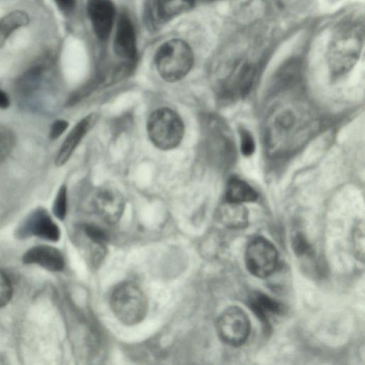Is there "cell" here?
<instances>
[{
  "instance_id": "obj_1",
  "label": "cell",
  "mask_w": 365,
  "mask_h": 365,
  "mask_svg": "<svg viewBox=\"0 0 365 365\" xmlns=\"http://www.w3.org/2000/svg\"><path fill=\"white\" fill-rule=\"evenodd\" d=\"M364 23L349 19L340 23L329 40L327 59L333 77L348 73L358 61L364 45Z\"/></svg>"
},
{
  "instance_id": "obj_2",
  "label": "cell",
  "mask_w": 365,
  "mask_h": 365,
  "mask_svg": "<svg viewBox=\"0 0 365 365\" xmlns=\"http://www.w3.org/2000/svg\"><path fill=\"white\" fill-rule=\"evenodd\" d=\"M309 123L294 108L282 107L275 110L266 128L265 141L269 151L278 155L292 151L309 135Z\"/></svg>"
},
{
  "instance_id": "obj_3",
  "label": "cell",
  "mask_w": 365,
  "mask_h": 365,
  "mask_svg": "<svg viewBox=\"0 0 365 365\" xmlns=\"http://www.w3.org/2000/svg\"><path fill=\"white\" fill-rule=\"evenodd\" d=\"M194 61L192 48L182 39L173 38L163 43L156 51L155 63L160 77L174 83L183 78Z\"/></svg>"
},
{
  "instance_id": "obj_4",
  "label": "cell",
  "mask_w": 365,
  "mask_h": 365,
  "mask_svg": "<svg viewBox=\"0 0 365 365\" xmlns=\"http://www.w3.org/2000/svg\"><path fill=\"white\" fill-rule=\"evenodd\" d=\"M147 132L152 143L158 149L169 150L182 140L185 126L180 116L173 110L159 108L148 117Z\"/></svg>"
},
{
  "instance_id": "obj_5",
  "label": "cell",
  "mask_w": 365,
  "mask_h": 365,
  "mask_svg": "<svg viewBox=\"0 0 365 365\" xmlns=\"http://www.w3.org/2000/svg\"><path fill=\"white\" fill-rule=\"evenodd\" d=\"M110 307L122 323L134 325L145 318L148 311V301L137 284L125 282L113 289L110 296Z\"/></svg>"
},
{
  "instance_id": "obj_6",
  "label": "cell",
  "mask_w": 365,
  "mask_h": 365,
  "mask_svg": "<svg viewBox=\"0 0 365 365\" xmlns=\"http://www.w3.org/2000/svg\"><path fill=\"white\" fill-rule=\"evenodd\" d=\"M206 127V140L212 158L220 167H230L236 158V146L229 127L216 116L207 118Z\"/></svg>"
},
{
  "instance_id": "obj_7",
  "label": "cell",
  "mask_w": 365,
  "mask_h": 365,
  "mask_svg": "<svg viewBox=\"0 0 365 365\" xmlns=\"http://www.w3.org/2000/svg\"><path fill=\"white\" fill-rule=\"evenodd\" d=\"M258 75L259 67L257 63L247 60L236 62L221 83V98L225 101L244 98L253 88Z\"/></svg>"
},
{
  "instance_id": "obj_8",
  "label": "cell",
  "mask_w": 365,
  "mask_h": 365,
  "mask_svg": "<svg viewBox=\"0 0 365 365\" xmlns=\"http://www.w3.org/2000/svg\"><path fill=\"white\" fill-rule=\"evenodd\" d=\"M245 262L248 271L258 278H266L272 274L278 264V252L268 240L257 237L247 245Z\"/></svg>"
},
{
  "instance_id": "obj_9",
  "label": "cell",
  "mask_w": 365,
  "mask_h": 365,
  "mask_svg": "<svg viewBox=\"0 0 365 365\" xmlns=\"http://www.w3.org/2000/svg\"><path fill=\"white\" fill-rule=\"evenodd\" d=\"M216 329L221 340L231 346H240L250 333V322L247 314L240 308L232 306L219 316Z\"/></svg>"
},
{
  "instance_id": "obj_10",
  "label": "cell",
  "mask_w": 365,
  "mask_h": 365,
  "mask_svg": "<svg viewBox=\"0 0 365 365\" xmlns=\"http://www.w3.org/2000/svg\"><path fill=\"white\" fill-rule=\"evenodd\" d=\"M60 234L58 226L42 207L31 211L19 224L15 232L18 239L34 236L50 242L58 241Z\"/></svg>"
},
{
  "instance_id": "obj_11",
  "label": "cell",
  "mask_w": 365,
  "mask_h": 365,
  "mask_svg": "<svg viewBox=\"0 0 365 365\" xmlns=\"http://www.w3.org/2000/svg\"><path fill=\"white\" fill-rule=\"evenodd\" d=\"M93 206L98 215L105 222L114 224L119 221L125 208L121 193L112 187L99 189L93 196Z\"/></svg>"
},
{
  "instance_id": "obj_12",
  "label": "cell",
  "mask_w": 365,
  "mask_h": 365,
  "mask_svg": "<svg viewBox=\"0 0 365 365\" xmlns=\"http://www.w3.org/2000/svg\"><path fill=\"white\" fill-rule=\"evenodd\" d=\"M88 14L96 36L106 40L110 34L115 18V7L110 0H89Z\"/></svg>"
},
{
  "instance_id": "obj_13",
  "label": "cell",
  "mask_w": 365,
  "mask_h": 365,
  "mask_svg": "<svg viewBox=\"0 0 365 365\" xmlns=\"http://www.w3.org/2000/svg\"><path fill=\"white\" fill-rule=\"evenodd\" d=\"M113 49L119 57L129 61H134L137 56L135 31L130 19L125 14H121L118 19Z\"/></svg>"
},
{
  "instance_id": "obj_14",
  "label": "cell",
  "mask_w": 365,
  "mask_h": 365,
  "mask_svg": "<svg viewBox=\"0 0 365 365\" xmlns=\"http://www.w3.org/2000/svg\"><path fill=\"white\" fill-rule=\"evenodd\" d=\"M22 261L27 264H37L51 272H61L65 266L62 253L55 247L38 245L24 255Z\"/></svg>"
},
{
  "instance_id": "obj_15",
  "label": "cell",
  "mask_w": 365,
  "mask_h": 365,
  "mask_svg": "<svg viewBox=\"0 0 365 365\" xmlns=\"http://www.w3.org/2000/svg\"><path fill=\"white\" fill-rule=\"evenodd\" d=\"M303 64L293 58L284 63L274 73L272 81L274 92L289 91L297 87L303 78Z\"/></svg>"
},
{
  "instance_id": "obj_16",
  "label": "cell",
  "mask_w": 365,
  "mask_h": 365,
  "mask_svg": "<svg viewBox=\"0 0 365 365\" xmlns=\"http://www.w3.org/2000/svg\"><path fill=\"white\" fill-rule=\"evenodd\" d=\"M94 115L90 114L79 120L71 130L62 143L55 158V164L61 167L66 163L73 153L91 128Z\"/></svg>"
},
{
  "instance_id": "obj_17",
  "label": "cell",
  "mask_w": 365,
  "mask_h": 365,
  "mask_svg": "<svg viewBox=\"0 0 365 365\" xmlns=\"http://www.w3.org/2000/svg\"><path fill=\"white\" fill-rule=\"evenodd\" d=\"M217 218L226 227L243 229L249 223V212L242 203L225 201L218 209Z\"/></svg>"
},
{
  "instance_id": "obj_18",
  "label": "cell",
  "mask_w": 365,
  "mask_h": 365,
  "mask_svg": "<svg viewBox=\"0 0 365 365\" xmlns=\"http://www.w3.org/2000/svg\"><path fill=\"white\" fill-rule=\"evenodd\" d=\"M257 197V191L246 181L236 177L229 180L225 192L226 201L243 204L255 202Z\"/></svg>"
},
{
  "instance_id": "obj_19",
  "label": "cell",
  "mask_w": 365,
  "mask_h": 365,
  "mask_svg": "<svg viewBox=\"0 0 365 365\" xmlns=\"http://www.w3.org/2000/svg\"><path fill=\"white\" fill-rule=\"evenodd\" d=\"M250 304L263 323H267L270 316L279 314L283 310L282 305L262 292H254L250 297Z\"/></svg>"
},
{
  "instance_id": "obj_20",
  "label": "cell",
  "mask_w": 365,
  "mask_h": 365,
  "mask_svg": "<svg viewBox=\"0 0 365 365\" xmlns=\"http://www.w3.org/2000/svg\"><path fill=\"white\" fill-rule=\"evenodd\" d=\"M195 0H157L156 15L162 21H168L194 6Z\"/></svg>"
},
{
  "instance_id": "obj_21",
  "label": "cell",
  "mask_w": 365,
  "mask_h": 365,
  "mask_svg": "<svg viewBox=\"0 0 365 365\" xmlns=\"http://www.w3.org/2000/svg\"><path fill=\"white\" fill-rule=\"evenodd\" d=\"M29 21V16L22 11H14L4 16L0 20V48L4 46L14 31L26 26Z\"/></svg>"
},
{
  "instance_id": "obj_22",
  "label": "cell",
  "mask_w": 365,
  "mask_h": 365,
  "mask_svg": "<svg viewBox=\"0 0 365 365\" xmlns=\"http://www.w3.org/2000/svg\"><path fill=\"white\" fill-rule=\"evenodd\" d=\"M44 72L42 65H36L26 70L17 80L16 90L21 96H29L38 89Z\"/></svg>"
},
{
  "instance_id": "obj_23",
  "label": "cell",
  "mask_w": 365,
  "mask_h": 365,
  "mask_svg": "<svg viewBox=\"0 0 365 365\" xmlns=\"http://www.w3.org/2000/svg\"><path fill=\"white\" fill-rule=\"evenodd\" d=\"M16 135L12 129L0 123V164L10 156L15 148Z\"/></svg>"
},
{
  "instance_id": "obj_24",
  "label": "cell",
  "mask_w": 365,
  "mask_h": 365,
  "mask_svg": "<svg viewBox=\"0 0 365 365\" xmlns=\"http://www.w3.org/2000/svg\"><path fill=\"white\" fill-rule=\"evenodd\" d=\"M68 207V195L67 187L63 184L59 187L53 203V213L60 220H64L67 213Z\"/></svg>"
},
{
  "instance_id": "obj_25",
  "label": "cell",
  "mask_w": 365,
  "mask_h": 365,
  "mask_svg": "<svg viewBox=\"0 0 365 365\" xmlns=\"http://www.w3.org/2000/svg\"><path fill=\"white\" fill-rule=\"evenodd\" d=\"M364 223L360 222L356 225L352 234L353 250L356 257L361 262L364 259Z\"/></svg>"
},
{
  "instance_id": "obj_26",
  "label": "cell",
  "mask_w": 365,
  "mask_h": 365,
  "mask_svg": "<svg viewBox=\"0 0 365 365\" xmlns=\"http://www.w3.org/2000/svg\"><path fill=\"white\" fill-rule=\"evenodd\" d=\"M13 295L12 283L9 276L0 269V308L6 306Z\"/></svg>"
},
{
  "instance_id": "obj_27",
  "label": "cell",
  "mask_w": 365,
  "mask_h": 365,
  "mask_svg": "<svg viewBox=\"0 0 365 365\" xmlns=\"http://www.w3.org/2000/svg\"><path fill=\"white\" fill-rule=\"evenodd\" d=\"M83 231L91 242L104 245L108 240V235L104 230L96 225H84Z\"/></svg>"
},
{
  "instance_id": "obj_28",
  "label": "cell",
  "mask_w": 365,
  "mask_h": 365,
  "mask_svg": "<svg viewBox=\"0 0 365 365\" xmlns=\"http://www.w3.org/2000/svg\"><path fill=\"white\" fill-rule=\"evenodd\" d=\"M240 150L245 157L251 156L255 150V143L252 135L245 128H240Z\"/></svg>"
},
{
  "instance_id": "obj_29",
  "label": "cell",
  "mask_w": 365,
  "mask_h": 365,
  "mask_svg": "<svg viewBox=\"0 0 365 365\" xmlns=\"http://www.w3.org/2000/svg\"><path fill=\"white\" fill-rule=\"evenodd\" d=\"M293 248L297 255L302 256L311 252V247L304 236L297 233L293 240Z\"/></svg>"
},
{
  "instance_id": "obj_30",
  "label": "cell",
  "mask_w": 365,
  "mask_h": 365,
  "mask_svg": "<svg viewBox=\"0 0 365 365\" xmlns=\"http://www.w3.org/2000/svg\"><path fill=\"white\" fill-rule=\"evenodd\" d=\"M68 122L64 119H57L51 125L49 130V138L51 140L58 139L68 127Z\"/></svg>"
},
{
  "instance_id": "obj_31",
  "label": "cell",
  "mask_w": 365,
  "mask_h": 365,
  "mask_svg": "<svg viewBox=\"0 0 365 365\" xmlns=\"http://www.w3.org/2000/svg\"><path fill=\"white\" fill-rule=\"evenodd\" d=\"M58 9L66 13L71 12L76 6V0H53Z\"/></svg>"
},
{
  "instance_id": "obj_32",
  "label": "cell",
  "mask_w": 365,
  "mask_h": 365,
  "mask_svg": "<svg viewBox=\"0 0 365 365\" xmlns=\"http://www.w3.org/2000/svg\"><path fill=\"white\" fill-rule=\"evenodd\" d=\"M11 101L8 94L0 88V109H6L10 106Z\"/></svg>"
}]
</instances>
